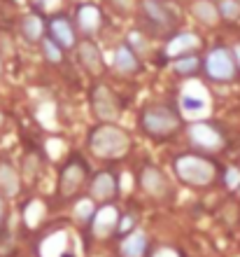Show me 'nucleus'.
Here are the masks:
<instances>
[{"mask_svg":"<svg viewBox=\"0 0 240 257\" xmlns=\"http://www.w3.org/2000/svg\"><path fill=\"white\" fill-rule=\"evenodd\" d=\"M89 148L96 157H103V159H119L128 152L131 148V141H128L126 131H121L119 126L114 124H103L91 134L89 138Z\"/></svg>","mask_w":240,"mask_h":257,"instance_id":"obj_1","label":"nucleus"},{"mask_svg":"<svg viewBox=\"0 0 240 257\" xmlns=\"http://www.w3.org/2000/svg\"><path fill=\"white\" fill-rule=\"evenodd\" d=\"M175 173L182 183L187 185H196V187H203V185H210L214 178V166L203 157L196 155H184L175 159Z\"/></svg>","mask_w":240,"mask_h":257,"instance_id":"obj_2","label":"nucleus"},{"mask_svg":"<svg viewBox=\"0 0 240 257\" xmlns=\"http://www.w3.org/2000/svg\"><path fill=\"white\" fill-rule=\"evenodd\" d=\"M140 126L149 136H170L180 126V117L166 105H149L142 110Z\"/></svg>","mask_w":240,"mask_h":257,"instance_id":"obj_3","label":"nucleus"},{"mask_svg":"<svg viewBox=\"0 0 240 257\" xmlns=\"http://www.w3.org/2000/svg\"><path fill=\"white\" fill-rule=\"evenodd\" d=\"M205 70L207 75L217 82H228L235 77V59L226 47L212 49L205 59Z\"/></svg>","mask_w":240,"mask_h":257,"instance_id":"obj_4","label":"nucleus"},{"mask_svg":"<svg viewBox=\"0 0 240 257\" xmlns=\"http://www.w3.org/2000/svg\"><path fill=\"white\" fill-rule=\"evenodd\" d=\"M189 138H191V143L196 145V148L207 150V152L219 150L221 145H224V138H221L219 131H217L214 126H210V124H205V122L191 124V126H189Z\"/></svg>","mask_w":240,"mask_h":257,"instance_id":"obj_5","label":"nucleus"},{"mask_svg":"<svg viewBox=\"0 0 240 257\" xmlns=\"http://www.w3.org/2000/svg\"><path fill=\"white\" fill-rule=\"evenodd\" d=\"M182 112L187 117H200L207 110V94L200 84H187V89L180 96Z\"/></svg>","mask_w":240,"mask_h":257,"instance_id":"obj_6","label":"nucleus"},{"mask_svg":"<svg viewBox=\"0 0 240 257\" xmlns=\"http://www.w3.org/2000/svg\"><path fill=\"white\" fill-rule=\"evenodd\" d=\"M91 105H94L96 115H98L100 119H105V122H114V119L119 117V101H117V96L107 87H96Z\"/></svg>","mask_w":240,"mask_h":257,"instance_id":"obj_7","label":"nucleus"},{"mask_svg":"<svg viewBox=\"0 0 240 257\" xmlns=\"http://www.w3.org/2000/svg\"><path fill=\"white\" fill-rule=\"evenodd\" d=\"M82 180H84V166L80 162H70L61 173V190H63V194L66 196L75 194L80 190Z\"/></svg>","mask_w":240,"mask_h":257,"instance_id":"obj_8","label":"nucleus"},{"mask_svg":"<svg viewBox=\"0 0 240 257\" xmlns=\"http://www.w3.org/2000/svg\"><path fill=\"white\" fill-rule=\"evenodd\" d=\"M142 12H145V17L152 24H156V26H163V28H170L175 24L173 14L168 12V7L163 5V3H159V0H145L142 3Z\"/></svg>","mask_w":240,"mask_h":257,"instance_id":"obj_9","label":"nucleus"},{"mask_svg":"<svg viewBox=\"0 0 240 257\" xmlns=\"http://www.w3.org/2000/svg\"><path fill=\"white\" fill-rule=\"evenodd\" d=\"M140 185L145 187L147 192L152 196H163L168 192V183L166 178H163V173L161 171H156L154 166H145L140 173Z\"/></svg>","mask_w":240,"mask_h":257,"instance_id":"obj_10","label":"nucleus"},{"mask_svg":"<svg viewBox=\"0 0 240 257\" xmlns=\"http://www.w3.org/2000/svg\"><path fill=\"white\" fill-rule=\"evenodd\" d=\"M49 35H52V40L56 42V45H61V47H73L75 45V31L66 17L52 19V24H49Z\"/></svg>","mask_w":240,"mask_h":257,"instance_id":"obj_11","label":"nucleus"},{"mask_svg":"<svg viewBox=\"0 0 240 257\" xmlns=\"http://www.w3.org/2000/svg\"><path fill=\"white\" fill-rule=\"evenodd\" d=\"M117 224H119L117 210L112 206H103L94 217V234L96 236H107V234H112L117 229Z\"/></svg>","mask_w":240,"mask_h":257,"instance_id":"obj_12","label":"nucleus"},{"mask_svg":"<svg viewBox=\"0 0 240 257\" xmlns=\"http://www.w3.org/2000/svg\"><path fill=\"white\" fill-rule=\"evenodd\" d=\"M77 52H80L82 66L87 68L89 73L98 75L100 70H103V59H100V52H98V47H96L94 42L84 40V42L80 45V47H77Z\"/></svg>","mask_w":240,"mask_h":257,"instance_id":"obj_13","label":"nucleus"},{"mask_svg":"<svg viewBox=\"0 0 240 257\" xmlns=\"http://www.w3.org/2000/svg\"><path fill=\"white\" fill-rule=\"evenodd\" d=\"M196 47H198V38L193 33H182V35H175L173 40L168 42L166 54L177 59V56H182L184 52H191V49H196Z\"/></svg>","mask_w":240,"mask_h":257,"instance_id":"obj_14","label":"nucleus"},{"mask_svg":"<svg viewBox=\"0 0 240 257\" xmlns=\"http://www.w3.org/2000/svg\"><path fill=\"white\" fill-rule=\"evenodd\" d=\"M147 250V238L142 231H133L131 236L124 238L121 243V255L124 257H142Z\"/></svg>","mask_w":240,"mask_h":257,"instance_id":"obj_15","label":"nucleus"},{"mask_svg":"<svg viewBox=\"0 0 240 257\" xmlns=\"http://www.w3.org/2000/svg\"><path fill=\"white\" fill-rule=\"evenodd\" d=\"M77 21H80V26L84 33H96L100 26V12L96 5H84L80 7V12H77Z\"/></svg>","mask_w":240,"mask_h":257,"instance_id":"obj_16","label":"nucleus"},{"mask_svg":"<svg viewBox=\"0 0 240 257\" xmlns=\"http://www.w3.org/2000/svg\"><path fill=\"white\" fill-rule=\"evenodd\" d=\"M91 192H94L96 199H112L114 192H117V183L110 173H98L91 183Z\"/></svg>","mask_w":240,"mask_h":257,"instance_id":"obj_17","label":"nucleus"},{"mask_svg":"<svg viewBox=\"0 0 240 257\" xmlns=\"http://www.w3.org/2000/svg\"><path fill=\"white\" fill-rule=\"evenodd\" d=\"M193 17L198 21H203V24H207V26H212V24H217V19H219V12H217V5L214 3H210V0H196L191 7Z\"/></svg>","mask_w":240,"mask_h":257,"instance_id":"obj_18","label":"nucleus"},{"mask_svg":"<svg viewBox=\"0 0 240 257\" xmlns=\"http://www.w3.org/2000/svg\"><path fill=\"white\" fill-rule=\"evenodd\" d=\"M114 68L119 70V73H135L138 70V59H135L133 49L124 45L114 52Z\"/></svg>","mask_w":240,"mask_h":257,"instance_id":"obj_19","label":"nucleus"},{"mask_svg":"<svg viewBox=\"0 0 240 257\" xmlns=\"http://www.w3.org/2000/svg\"><path fill=\"white\" fill-rule=\"evenodd\" d=\"M0 190L7 196H14L19 192V176L10 164H0Z\"/></svg>","mask_w":240,"mask_h":257,"instance_id":"obj_20","label":"nucleus"},{"mask_svg":"<svg viewBox=\"0 0 240 257\" xmlns=\"http://www.w3.org/2000/svg\"><path fill=\"white\" fill-rule=\"evenodd\" d=\"M21 33H24V38H26V40H31V42L42 40L45 24H42V19L38 17V14H31V17H26V19L21 21Z\"/></svg>","mask_w":240,"mask_h":257,"instance_id":"obj_21","label":"nucleus"},{"mask_svg":"<svg viewBox=\"0 0 240 257\" xmlns=\"http://www.w3.org/2000/svg\"><path fill=\"white\" fill-rule=\"evenodd\" d=\"M200 66V61H198V56H193V54H189V56H177L175 59V70L180 75H191V73H196V68Z\"/></svg>","mask_w":240,"mask_h":257,"instance_id":"obj_22","label":"nucleus"},{"mask_svg":"<svg viewBox=\"0 0 240 257\" xmlns=\"http://www.w3.org/2000/svg\"><path fill=\"white\" fill-rule=\"evenodd\" d=\"M217 12H219V17H224V19L233 21L240 17V3L238 0H221L219 7H217Z\"/></svg>","mask_w":240,"mask_h":257,"instance_id":"obj_23","label":"nucleus"},{"mask_svg":"<svg viewBox=\"0 0 240 257\" xmlns=\"http://www.w3.org/2000/svg\"><path fill=\"white\" fill-rule=\"evenodd\" d=\"M42 52H45V56H47L52 63H61V59H63L61 45H56L52 38H49V40H42Z\"/></svg>","mask_w":240,"mask_h":257,"instance_id":"obj_24","label":"nucleus"},{"mask_svg":"<svg viewBox=\"0 0 240 257\" xmlns=\"http://www.w3.org/2000/svg\"><path fill=\"white\" fill-rule=\"evenodd\" d=\"M75 213H77V217H80V220H89V217L94 215V203L89 201V199H84V201L77 203Z\"/></svg>","mask_w":240,"mask_h":257,"instance_id":"obj_25","label":"nucleus"},{"mask_svg":"<svg viewBox=\"0 0 240 257\" xmlns=\"http://www.w3.org/2000/svg\"><path fill=\"white\" fill-rule=\"evenodd\" d=\"M40 215H42V203L40 201L31 203V206H28V210H26V222L28 224H35L38 220H40Z\"/></svg>","mask_w":240,"mask_h":257,"instance_id":"obj_26","label":"nucleus"},{"mask_svg":"<svg viewBox=\"0 0 240 257\" xmlns=\"http://www.w3.org/2000/svg\"><path fill=\"white\" fill-rule=\"evenodd\" d=\"M226 185L231 187V190H235L240 185V173H238V169H228L226 171Z\"/></svg>","mask_w":240,"mask_h":257,"instance_id":"obj_27","label":"nucleus"},{"mask_svg":"<svg viewBox=\"0 0 240 257\" xmlns=\"http://www.w3.org/2000/svg\"><path fill=\"white\" fill-rule=\"evenodd\" d=\"M33 5H38L40 10H52L59 5V0H33Z\"/></svg>","mask_w":240,"mask_h":257,"instance_id":"obj_28","label":"nucleus"},{"mask_svg":"<svg viewBox=\"0 0 240 257\" xmlns=\"http://www.w3.org/2000/svg\"><path fill=\"white\" fill-rule=\"evenodd\" d=\"M128 40H131V45H133V47L145 49V42H142V38L138 33H131V35H128Z\"/></svg>","mask_w":240,"mask_h":257,"instance_id":"obj_29","label":"nucleus"},{"mask_svg":"<svg viewBox=\"0 0 240 257\" xmlns=\"http://www.w3.org/2000/svg\"><path fill=\"white\" fill-rule=\"evenodd\" d=\"M154 257H177V252L175 250H170V248H163V250H159Z\"/></svg>","mask_w":240,"mask_h":257,"instance_id":"obj_30","label":"nucleus"},{"mask_svg":"<svg viewBox=\"0 0 240 257\" xmlns=\"http://www.w3.org/2000/svg\"><path fill=\"white\" fill-rule=\"evenodd\" d=\"M112 3H114V5H117V7H119V10H128L133 0H112Z\"/></svg>","mask_w":240,"mask_h":257,"instance_id":"obj_31","label":"nucleus"},{"mask_svg":"<svg viewBox=\"0 0 240 257\" xmlns=\"http://www.w3.org/2000/svg\"><path fill=\"white\" fill-rule=\"evenodd\" d=\"M131 224H133V217H124V220H121V227H119V229L126 231V229H131Z\"/></svg>","mask_w":240,"mask_h":257,"instance_id":"obj_32","label":"nucleus"},{"mask_svg":"<svg viewBox=\"0 0 240 257\" xmlns=\"http://www.w3.org/2000/svg\"><path fill=\"white\" fill-rule=\"evenodd\" d=\"M3 215H5V206H3V199H0V222H3Z\"/></svg>","mask_w":240,"mask_h":257,"instance_id":"obj_33","label":"nucleus"},{"mask_svg":"<svg viewBox=\"0 0 240 257\" xmlns=\"http://www.w3.org/2000/svg\"><path fill=\"white\" fill-rule=\"evenodd\" d=\"M0 73H3V61H0Z\"/></svg>","mask_w":240,"mask_h":257,"instance_id":"obj_34","label":"nucleus"}]
</instances>
